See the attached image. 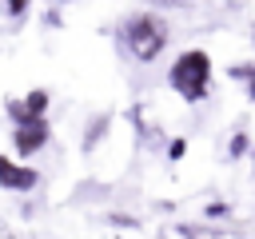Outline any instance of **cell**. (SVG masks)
I'll list each match as a JSON object with an SVG mask.
<instances>
[{
	"mask_svg": "<svg viewBox=\"0 0 255 239\" xmlns=\"http://www.w3.org/2000/svg\"><path fill=\"white\" fill-rule=\"evenodd\" d=\"M48 135H52V123H48V120H40V123H20V127H12V147H16V155H36V151L48 143Z\"/></svg>",
	"mask_w": 255,
	"mask_h": 239,
	"instance_id": "4",
	"label": "cell"
},
{
	"mask_svg": "<svg viewBox=\"0 0 255 239\" xmlns=\"http://www.w3.org/2000/svg\"><path fill=\"white\" fill-rule=\"evenodd\" d=\"M227 211H231L227 203H207V215H227Z\"/></svg>",
	"mask_w": 255,
	"mask_h": 239,
	"instance_id": "12",
	"label": "cell"
},
{
	"mask_svg": "<svg viewBox=\"0 0 255 239\" xmlns=\"http://www.w3.org/2000/svg\"><path fill=\"white\" fill-rule=\"evenodd\" d=\"M151 4H179V0H151Z\"/></svg>",
	"mask_w": 255,
	"mask_h": 239,
	"instance_id": "14",
	"label": "cell"
},
{
	"mask_svg": "<svg viewBox=\"0 0 255 239\" xmlns=\"http://www.w3.org/2000/svg\"><path fill=\"white\" fill-rule=\"evenodd\" d=\"M28 8H32V0H4V12H8L12 20H20Z\"/></svg>",
	"mask_w": 255,
	"mask_h": 239,
	"instance_id": "10",
	"label": "cell"
},
{
	"mask_svg": "<svg viewBox=\"0 0 255 239\" xmlns=\"http://www.w3.org/2000/svg\"><path fill=\"white\" fill-rule=\"evenodd\" d=\"M112 223H120V227H135V219H131V215H112Z\"/></svg>",
	"mask_w": 255,
	"mask_h": 239,
	"instance_id": "13",
	"label": "cell"
},
{
	"mask_svg": "<svg viewBox=\"0 0 255 239\" xmlns=\"http://www.w3.org/2000/svg\"><path fill=\"white\" fill-rule=\"evenodd\" d=\"M227 76H231L235 84H243V88H247V96L255 100V64H231V68H227Z\"/></svg>",
	"mask_w": 255,
	"mask_h": 239,
	"instance_id": "6",
	"label": "cell"
},
{
	"mask_svg": "<svg viewBox=\"0 0 255 239\" xmlns=\"http://www.w3.org/2000/svg\"><path fill=\"white\" fill-rule=\"evenodd\" d=\"M247 151H251L247 131H235V135H231V143H227V155H231V159H239V155H247Z\"/></svg>",
	"mask_w": 255,
	"mask_h": 239,
	"instance_id": "8",
	"label": "cell"
},
{
	"mask_svg": "<svg viewBox=\"0 0 255 239\" xmlns=\"http://www.w3.org/2000/svg\"><path fill=\"white\" fill-rule=\"evenodd\" d=\"M251 44H255V28H251Z\"/></svg>",
	"mask_w": 255,
	"mask_h": 239,
	"instance_id": "15",
	"label": "cell"
},
{
	"mask_svg": "<svg viewBox=\"0 0 255 239\" xmlns=\"http://www.w3.org/2000/svg\"><path fill=\"white\" fill-rule=\"evenodd\" d=\"M120 40H124V48H128L139 64H151V60L163 56V48H167V20L155 16V12H135V16L124 20Z\"/></svg>",
	"mask_w": 255,
	"mask_h": 239,
	"instance_id": "1",
	"label": "cell"
},
{
	"mask_svg": "<svg viewBox=\"0 0 255 239\" xmlns=\"http://www.w3.org/2000/svg\"><path fill=\"white\" fill-rule=\"evenodd\" d=\"M108 123H112V116H100V120H96V123H92V131H88V143H84V147H88V151H92V147H96V143H100V135H104V127H108Z\"/></svg>",
	"mask_w": 255,
	"mask_h": 239,
	"instance_id": "9",
	"label": "cell"
},
{
	"mask_svg": "<svg viewBox=\"0 0 255 239\" xmlns=\"http://www.w3.org/2000/svg\"><path fill=\"white\" fill-rule=\"evenodd\" d=\"M36 183H40V171L36 167L0 155V187H8V191H32Z\"/></svg>",
	"mask_w": 255,
	"mask_h": 239,
	"instance_id": "5",
	"label": "cell"
},
{
	"mask_svg": "<svg viewBox=\"0 0 255 239\" xmlns=\"http://www.w3.org/2000/svg\"><path fill=\"white\" fill-rule=\"evenodd\" d=\"M167 84L175 96H183L187 104H199L211 92V56L203 48H187L175 56V64L167 68Z\"/></svg>",
	"mask_w": 255,
	"mask_h": 239,
	"instance_id": "2",
	"label": "cell"
},
{
	"mask_svg": "<svg viewBox=\"0 0 255 239\" xmlns=\"http://www.w3.org/2000/svg\"><path fill=\"white\" fill-rule=\"evenodd\" d=\"M48 104H52L48 88H36V92H28L24 100H8V116H12L16 127H20V123H40V120H48Z\"/></svg>",
	"mask_w": 255,
	"mask_h": 239,
	"instance_id": "3",
	"label": "cell"
},
{
	"mask_svg": "<svg viewBox=\"0 0 255 239\" xmlns=\"http://www.w3.org/2000/svg\"><path fill=\"white\" fill-rule=\"evenodd\" d=\"M167 155H171V159H183V155H187V139H179V135H175V139L167 143Z\"/></svg>",
	"mask_w": 255,
	"mask_h": 239,
	"instance_id": "11",
	"label": "cell"
},
{
	"mask_svg": "<svg viewBox=\"0 0 255 239\" xmlns=\"http://www.w3.org/2000/svg\"><path fill=\"white\" fill-rule=\"evenodd\" d=\"M183 239H219V231H211V227H195V223H179L175 227Z\"/></svg>",
	"mask_w": 255,
	"mask_h": 239,
	"instance_id": "7",
	"label": "cell"
}]
</instances>
